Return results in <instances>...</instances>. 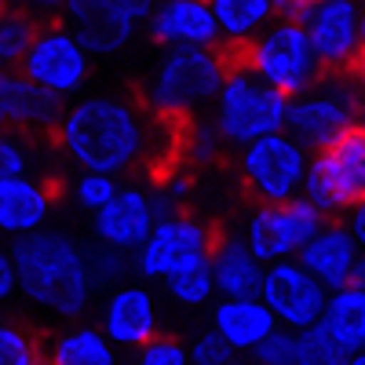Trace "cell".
Returning <instances> with one entry per match:
<instances>
[{"label":"cell","instance_id":"6da1fadb","mask_svg":"<svg viewBox=\"0 0 365 365\" xmlns=\"http://www.w3.org/2000/svg\"><path fill=\"white\" fill-rule=\"evenodd\" d=\"M58 146L81 172H103V175H120L132 172L150 158V117L113 96H96L81 99L58 117Z\"/></svg>","mask_w":365,"mask_h":365},{"label":"cell","instance_id":"7a4b0ae2","mask_svg":"<svg viewBox=\"0 0 365 365\" xmlns=\"http://www.w3.org/2000/svg\"><path fill=\"white\" fill-rule=\"evenodd\" d=\"M15 263V282L37 307L58 318H84L96 296V282L84 259V249L63 230H34L15 241L8 252Z\"/></svg>","mask_w":365,"mask_h":365},{"label":"cell","instance_id":"3957f363","mask_svg":"<svg viewBox=\"0 0 365 365\" xmlns=\"http://www.w3.org/2000/svg\"><path fill=\"white\" fill-rule=\"evenodd\" d=\"M223 77L227 58L216 48H168L143 96L154 117H190L216 99Z\"/></svg>","mask_w":365,"mask_h":365},{"label":"cell","instance_id":"277c9868","mask_svg":"<svg viewBox=\"0 0 365 365\" xmlns=\"http://www.w3.org/2000/svg\"><path fill=\"white\" fill-rule=\"evenodd\" d=\"M216 113L212 125L223 135V143L230 146H245L256 143L263 135H278L285 132V110L289 99L278 96L270 84H263L245 63L227 66V77L216 91Z\"/></svg>","mask_w":365,"mask_h":365},{"label":"cell","instance_id":"5b68a950","mask_svg":"<svg viewBox=\"0 0 365 365\" xmlns=\"http://www.w3.org/2000/svg\"><path fill=\"white\" fill-rule=\"evenodd\" d=\"M351 128H358V84L351 73H322L311 91L289 99L285 135H292L307 154L329 150Z\"/></svg>","mask_w":365,"mask_h":365},{"label":"cell","instance_id":"8992f818","mask_svg":"<svg viewBox=\"0 0 365 365\" xmlns=\"http://www.w3.org/2000/svg\"><path fill=\"white\" fill-rule=\"evenodd\" d=\"M365 194V132L361 125L344 132L329 150L307 158L299 197L314 205L322 216H340L361 205Z\"/></svg>","mask_w":365,"mask_h":365},{"label":"cell","instance_id":"52a82bcc","mask_svg":"<svg viewBox=\"0 0 365 365\" xmlns=\"http://www.w3.org/2000/svg\"><path fill=\"white\" fill-rule=\"evenodd\" d=\"M245 66L285 99H296L303 91H311L325 73L307 44L303 26H296V22H270L245 48Z\"/></svg>","mask_w":365,"mask_h":365},{"label":"cell","instance_id":"ba28073f","mask_svg":"<svg viewBox=\"0 0 365 365\" xmlns=\"http://www.w3.org/2000/svg\"><path fill=\"white\" fill-rule=\"evenodd\" d=\"M307 158L311 154L292 135L278 132V135H263L256 143L241 146L237 172L259 205H285V201L299 197V190H303Z\"/></svg>","mask_w":365,"mask_h":365},{"label":"cell","instance_id":"9c48e42d","mask_svg":"<svg viewBox=\"0 0 365 365\" xmlns=\"http://www.w3.org/2000/svg\"><path fill=\"white\" fill-rule=\"evenodd\" d=\"M19 73L29 84H37L41 91H48V96L66 99V96H77L88 84L91 55L77 44V37L63 22H44L37 26L34 41H29L22 63H19Z\"/></svg>","mask_w":365,"mask_h":365},{"label":"cell","instance_id":"30bf717a","mask_svg":"<svg viewBox=\"0 0 365 365\" xmlns=\"http://www.w3.org/2000/svg\"><path fill=\"white\" fill-rule=\"evenodd\" d=\"M325 227V216L307 205L303 197H292L285 205H259L245 223V249L259 263H282L296 259V252Z\"/></svg>","mask_w":365,"mask_h":365},{"label":"cell","instance_id":"8fae6325","mask_svg":"<svg viewBox=\"0 0 365 365\" xmlns=\"http://www.w3.org/2000/svg\"><path fill=\"white\" fill-rule=\"evenodd\" d=\"M212 241H216V234H212L201 220L187 216V212H175V216L154 223V230H150L146 241L135 249L132 270L146 282H165L175 270L208 256Z\"/></svg>","mask_w":365,"mask_h":365},{"label":"cell","instance_id":"7c38bea8","mask_svg":"<svg viewBox=\"0 0 365 365\" xmlns=\"http://www.w3.org/2000/svg\"><path fill=\"white\" fill-rule=\"evenodd\" d=\"M299 26L325 73H351L358 66L365 41V19L358 0H318Z\"/></svg>","mask_w":365,"mask_h":365},{"label":"cell","instance_id":"4fadbf2b","mask_svg":"<svg viewBox=\"0 0 365 365\" xmlns=\"http://www.w3.org/2000/svg\"><path fill=\"white\" fill-rule=\"evenodd\" d=\"M325 289L303 270L296 259L267 263L263 267V285H259V303L278 322V329L303 332L322 318L325 307Z\"/></svg>","mask_w":365,"mask_h":365},{"label":"cell","instance_id":"5bb4252c","mask_svg":"<svg viewBox=\"0 0 365 365\" xmlns=\"http://www.w3.org/2000/svg\"><path fill=\"white\" fill-rule=\"evenodd\" d=\"M99 332L117 351H139L143 344L161 336V307L154 292L146 285H117L103 303Z\"/></svg>","mask_w":365,"mask_h":365},{"label":"cell","instance_id":"9a60e30c","mask_svg":"<svg viewBox=\"0 0 365 365\" xmlns=\"http://www.w3.org/2000/svg\"><path fill=\"white\" fill-rule=\"evenodd\" d=\"M296 263L307 270L325 292L361 285V278H365L361 245L347 234V227H336V223H325L307 245L296 252Z\"/></svg>","mask_w":365,"mask_h":365},{"label":"cell","instance_id":"2e32d148","mask_svg":"<svg viewBox=\"0 0 365 365\" xmlns=\"http://www.w3.org/2000/svg\"><path fill=\"white\" fill-rule=\"evenodd\" d=\"M154 223H158V212H154V201H150V190L143 187H120L117 197L96 212L99 245L117 249L125 256H132L143 245Z\"/></svg>","mask_w":365,"mask_h":365},{"label":"cell","instance_id":"e0dca14e","mask_svg":"<svg viewBox=\"0 0 365 365\" xmlns=\"http://www.w3.org/2000/svg\"><path fill=\"white\" fill-rule=\"evenodd\" d=\"M63 19L88 55H117L139 29L113 8V0H66Z\"/></svg>","mask_w":365,"mask_h":365},{"label":"cell","instance_id":"ac0fdd59","mask_svg":"<svg viewBox=\"0 0 365 365\" xmlns=\"http://www.w3.org/2000/svg\"><path fill=\"white\" fill-rule=\"evenodd\" d=\"M150 37L168 48H220V29L208 0H158L146 19Z\"/></svg>","mask_w":365,"mask_h":365},{"label":"cell","instance_id":"d6986e66","mask_svg":"<svg viewBox=\"0 0 365 365\" xmlns=\"http://www.w3.org/2000/svg\"><path fill=\"white\" fill-rule=\"evenodd\" d=\"M63 117V99L29 84L19 70H0V132H44Z\"/></svg>","mask_w":365,"mask_h":365},{"label":"cell","instance_id":"ffe728a7","mask_svg":"<svg viewBox=\"0 0 365 365\" xmlns=\"http://www.w3.org/2000/svg\"><path fill=\"white\" fill-rule=\"evenodd\" d=\"M208 267H212V285H216L220 299H259L263 263L245 249L241 237L227 234L212 241Z\"/></svg>","mask_w":365,"mask_h":365},{"label":"cell","instance_id":"44dd1931","mask_svg":"<svg viewBox=\"0 0 365 365\" xmlns=\"http://www.w3.org/2000/svg\"><path fill=\"white\" fill-rule=\"evenodd\" d=\"M274 329H278V322L270 318L259 299H220L212 307V332L234 354H252Z\"/></svg>","mask_w":365,"mask_h":365},{"label":"cell","instance_id":"7402d4cb","mask_svg":"<svg viewBox=\"0 0 365 365\" xmlns=\"http://www.w3.org/2000/svg\"><path fill=\"white\" fill-rule=\"evenodd\" d=\"M51 212V190L34 175H19L0 182V230L4 234H34L44 227Z\"/></svg>","mask_w":365,"mask_h":365},{"label":"cell","instance_id":"603a6c76","mask_svg":"<svg viewBox=\"0 0 365 365\" xmlns=\"http://www.w3.org/2000/svg\"><path fill=\"white\" fill-rule=\"evenodd\" d=\"M329 340H336L344 351H361L365 344V289L347 285L325 296L322 318L314 322Z\"/></svg>","mask_w":365,"mask_h":365},{"label":"cell","instance_id":"cb8c5ba5","mask_svg":"<svg viewBox=\"0 0 365 365\" xmlns=\"http://www.w3.org/2000/svg\"><path fill=\"white\" fill-rule=\"evenodd\" d=\"M41 365H120V351L99 332V325H70L48 344Z\"/></svg>","mask_w":365,"mask_h":365},{"label":"cell","instance_id":"d4e9b609","mask_svg":"<svg viewBox=\"0 0 365 365\" xmlns=\"http://www.w3.org/2000/svg\"><path fill=\"white\" fill-rule=\"evenodd\" d=\"M220 41L230 48H249L274 22V0H208Z\"/></svg>","mask_w":365,"mask_h":365},{"label":"cell","instance_id":"484cf974","mask_svg":"<svg viewBox=\"0 0 365 365\" xmlns=\"http://www.w3.org/2000/svg\"><path fill=\"white\" fill-rule=\"evenodd\" d=\"M165 289H168L172 303H179V307H205V303L216 296L208 256L194 259L190 267H182V270L172 274V278H165Z\"/></svg>","mask_w":365,"mask_h":365},{"label":"cell","instance_id":"4316f807","mask_svg":"<svg viewBox=\"0 0 365 365\" xmlns=\"http://www.w3.org/2000/svg\"><path fill=\"white\" fill-rule=\"evenodd\" d=\"M296 340H299V365H365L361 351H344L318 325L296 332Z\"/></svg>","mask_w":365,"mask_h":365},{"label":"cell","instance_id":"83f0119b","mask_svg":"<svg viewBox=\"0 0 365 365\" xmlns=\"http://www.w3.org/2000/svg\"><path fill=\"white\" fill-rule=\"evenodd\" d=\"M37 34V22L22 11H4L0 15V70H11L22 63V55Z\"/></svg>","mask_w":365,"mask_h":365},{"label":"cell","instance_id":"f1b7e54d","mask_svg":"<svg viewBox=\"0 0 365 365\" xmlns=\"http://www.w3.org/2000/svg\"><path fill=\"white\" fill-rule=\"evenodd\" d=\"M88 259V270H91V282L96 285H120L132 274V259L125 252H117V249H106V245H91L84 252Z\"/></svg>","mask_w":365,"mask_h":365},{"label":"cell","instance_id":"f546056e","mask_svg":"<svg viewBox=\"0 0 365 365\" xmlns=\"http://www.w3.org/2000/svg\"><path fill=\"white\" fill-rule=\"evenodd\" d=\"M0 365H41V347L15 322H0Z\"/></svg>","mask_w":365,"mask_h":365},{"label":"cell","instance_id":"4dcf8cb0","mask_svg":"<svg viewBox=\"0 0 365 365\" xmlns=\"http://www.w3.org/2000/svg\"><path fill=\"white\" fill-rule=\"evenodd\" d=\"M117 179L113 175H103V172H81L77 182H73V201L84 208V212H99L103 205H110L117 197Z\"/></svg>","mask_w":365,"mask_h":365},{"label":"cell","instance_id":"1f68e13d","mask_svg":"<svg viewBox=\"0 0 365 365\" xmlns=\"http://www.w3.org/2000/svg\"><path fill=\"white\" fill-rule=\"evenodd\" d=\"M249 358L256 365H299V340L289 329H274Z\"/></svg>","mask_w":365,"mask_h":365},{"label":"cell","instance_id":"d6a6232c","mask_svg":"<svg viewBox=\"0 0 365 365\" xmlns=\"http://www.w3.org/2000/svg\"><path fill=\"white\" fill-rule=\"evenodd\" d=\"M223 146H227V143H223V135L216 132V125H212V120H194V125H190V132H187V154H190L197 165L216 161Z\"/></svg>","mask_w":365,"mask_h":365},{"label":"cell","instance_id":"836d02e7","mask_svg":"<svg viewBox=\"0 0 365 365\" xmlns=\"http://www.w3.org/2000/svg\"><path fill=\"white\" fill-rule=\"evenodd\" d=\"M29 175V150L19 132H0V182Z\"/></svg>","mask_w":365,"mask_h":365},{"label":"cell","instance_id":"e575fe53","mask_svg":"<svg viewBox=\"0 0 365 365\" xmlns=\"http://www.w3.org/2000/svg\"><path fill=\"white\" fill-rule=\"evenodd\" d=\"M132 365H190L187 358V347L172 336H154L150 344H143L135 351V361Z\"/></svg>","mask_w":365,"mask_h":365},{"label":"cell","instance_id":"d590c367","mask_svg":"<svg viewBox=\"0 0 365 365\" xmlns=\"http://www.w3.org/2000/svg\"><path fill=\"white\" fill-rule=\"evenodd\" d=\"M187 358H190V365H230L234 358H241V354H234L216 332H201V336L187 347Z\"/></svg>","mask_w":365,"mask_h":365},{"label":"cell","instance_id":"8d00e7d4","mask_svg":"<svg viewBox=\"0 0 365 365\" xmlns=\"http://www.w3.org/2000/svg\"><path fill=\"white\" fill-rule=\"evenodd\" d=\"M318 4V0H274V15H278V22H303L311 15V8Z\"/></svg>","mask_w":365,"mask_h":365},{"label":"cell","instance_id":"74e56055","mask_svg":"<svg viewBox=\"0 0 365 365\" xmlns=\"http://www.w3.org/2000/svg\"><path fill=\"white\" fill-rule=\"evenodd\" d=\"M11 4H15V11H22L37 22V19H48V15H63L66 0H11Z\"/></svg>","mask_w":365,"mask_h":365},{"label":"cell","instance_id":"f35d334b","mask_svg":"<svg viewBox=\"0 0 365 365\" xmlns=\"http://www.w3.org/2000/svg\"><path fill=\"white\" fill-rule=\"evenodd\" d=\"M154 4H158V0H113V8L125 15L132 26H143L150 19V11H154Z\"/></svg>","mask_w":365,"mask_h":365},{"label":"cell","instance_id":"ab89813d","mask_svg":"<svg viewBox=\"0 0 365 365\" xmlns=\"http://www.w3.org/2000/svg\"><path fill=\"white\" fill-rule=\"evenodd\" d=\"M15 289H19V282H15V263H11L8 252H0V303H8V299L15 296Z\"/></svg>","mask_w":365,"mask_h":365},{"label":"cell","instance_id":"60d3db41","mask_svg":"<svg viewBox=\"0 0 365 365\" xmlns=\"http://www.w3.org/2000/svg\"><path fill=\"white\" fill-rule=\"evenodd\" d=\"M347 234L358 241V245L365 241V208H361V205H354V208H351V223H347Z\"/></svg>","mask_w":365,"mask_h":365},{"label":"cell","instance_id":"b9f144b4","mask_svg":"<svg viewBox=\"0 0 365 365\" xmlns=\"http://www.w3.org/2000/svg\"><path fill=\"white\" fill-rule=\"evenodd\" d=\"M4 11H11V0H0V15H4Z\"/></svg>","mask_w":365,"mask_h":365},{"label":"cell","instance_id":"7bdbcfd3","mask_svg":"<svg viewBox=\"0 0 365 365\" xmlns=\"http://www.w3.org/2000/svg\"><path fill=\"white\" fill-rule=\"evenodd\" d=\"M230 365H249V361H245V358H234V361H230Z\"/></svg>","mask_w":365,"mask_h":365}]
</instances>
